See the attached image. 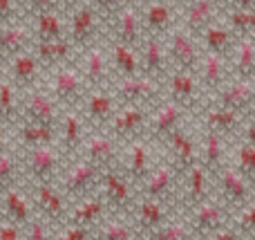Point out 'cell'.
Here are the masks:
<instances>
[]
</instances>
